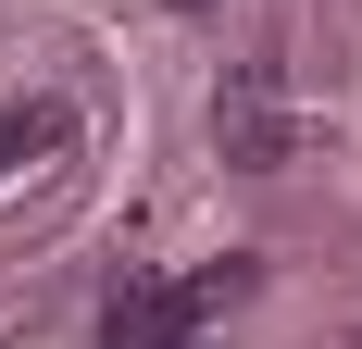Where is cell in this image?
I'll return each instance as SVG.
<instances>
[{"instance_id": "277c9868", "label": "cell", "mask_w": 362, "mask_h": 349, "mask_svg": "<svg viewBox=\"0 0 362 349\" xmlns=\"http://www.w3.org/2000/svg\"><path fill=\"white\" fill-rule=\"evenodd\" d=\"M175 13H200V0H175Z\"/></svg>"}, {"instance_id": "3957f363", "label": "cell", "mask_w": 362, "mask_h": 349, "mask_svg": "<svg viewBox=\"0 0 362 349\" xmlns=\"http://www.w3.org/2000/svg\"><path fill=\"white\" fill-rule=\"evenodd\" d=\"M37 150H63V112H0V174L37 162Z\"/></svg>"}, {"instance_id": "7a4b0ae2", "label": "cell", "mask_w": 362, "mask_h": 349, "mask_svg": "<svg viewBox=\"0 0 362 349\" xmlns=\"http://www.w3.org/2000/svg\"><path fill=\"white\" fill-rule=\"evenodd\" d=\"M213 138L238 150V162H288V112H275V63H238L213 88Z\"/></svg>"}, {"instance_id": "6da1fadb", "label": "cell", "mask_w": 362, "mask_h": 349, "mask_svg": "<svg viewBox=\"0 0 362 349\" xmlns=\"http://www.w3.org/2000/svg\"><path fill=\"white\" fill-rule=\"evenodd\" d=\"M200 287H163V275H138V287H112V312H100V349H187L200 337Z\"/></svg>"}]
</instances>
